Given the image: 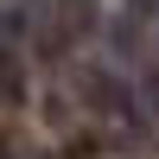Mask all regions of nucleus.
Instances as JSON below:
<instances>
[{"label": "nucleus", "mask_w": 159, "mask_h": 159, "mask_svg": "<svg viewBox=\"0 0 159 159\" xmlns=\"http://www.w3.org/2000/svg\"><path fill=\"white\" fill-rule=\"evenodd\" d=\"M83 89H89V102H102L108 121H134V96H127L108 70H83Z\"/></svg>", "instance_id": "nucleus-1"}, {"label": "nucleus", "mask_w": 159, "mask_h": 159, "mask_svg": "<svg viewBox=\"0 0 159 159\" xmlns=\"http://www.w3.org/2000/svg\"><path fill=\"white\" fill-rule=\"evenodd\" d=\"M0 89H7V96L19 89V76H13V51H7V45H0Z\"/></svg>", "instance_id": "nucleus-2"}, {"label": "nucleus", "mask_w": 159, "mask_h": 159, "mask_svg": "<svg viewBox=\"0 0 159 159\" xmlns=\"http://www.w3.org/2000/svg\"><path fill=\"white\" fill-rule=\"evenodd\" d=\"M147 108L159 115V70H147Z\"/></svg>", "instance_id": "nucleus-3"}]
</instances>
